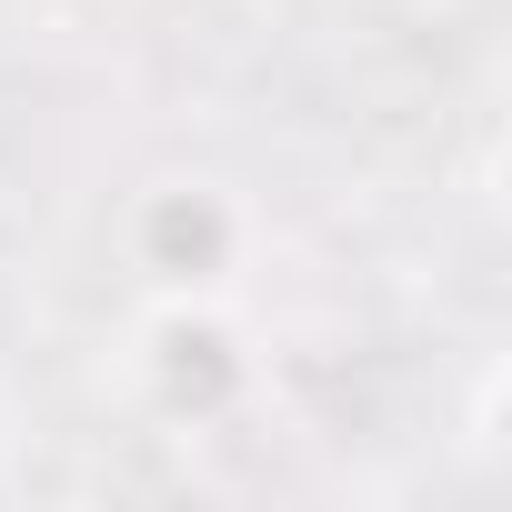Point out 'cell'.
<instances>
[{
  "label": "cell",
  "mask_w": 512,
  "mask_h": 512,
  "mask_svg": "<svg viewBox=\"0 0 512 512\" xmlns=\"http://www.w3.org/2000/svg\"><path fill=\"white\" fill-rule=\"evenodd\" d=\"M131 392L171 432H231L251 402H262V352H251L231 302H141Z\"/></svg>",
  "instance_id": "7a4b0ae2"
},
{
  "label": "cell",
  "mask_w": 512,
  "mask_h": 512,
  "mask_svg": "<svg viewBox=\"0 0 512 512\" xmlns=\"http://www.w3.org/2000/svg\"><path fill=\"white\" fill-rule=\"evenodd\" d=\"M111 251L141 302H241L251 251H262V211L221 171H161L121 201Z\"/></svg>",
  "instance_id": "6da1fadb"
}]
</instances>
